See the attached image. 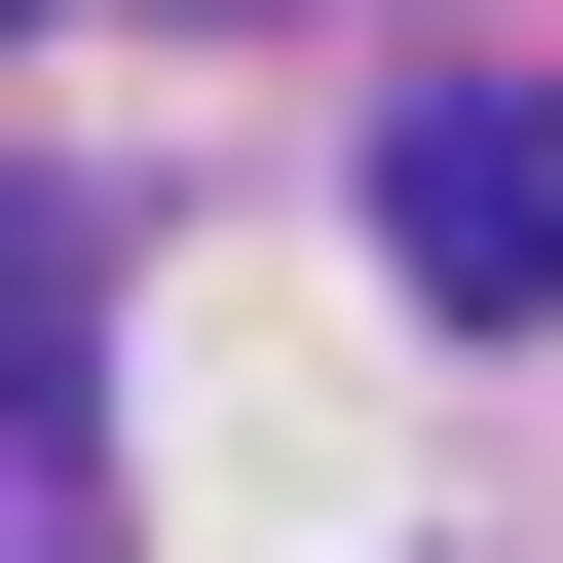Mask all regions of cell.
Returning a JSON list of instances; mask_svg holds the SVG:
<instances>
[{"label": "cell", "instance_id": "1", "mask_svg": "<svg viewBox=\"0 0 563 563\" xmlns=\"http://www.w3.org/2000/svg\"><path fill=\"white\" fill-rule=\"evenodd\" d=\"M376 263H413L451 339L563 301V113H526V76H413V113H376Z\"/></svg>", "mask_w": 563, "mask_h": 563}, {"label": "cell", "instance_id": "2", "mask_svg": "<svg viewBox=\"0 0 563 563\" xmlns=\"http://www.w3.org/2000/svg\"><path fill=\"white\" fill-rule=\"evenodd\" d=\"M0 563H76V451H38V376H0Z\"/></svg>", "mask_w": 563, "mask_h": 563}, {"label": "cell", "instance_id": "3", "mask_svg": "<svg viewBox=\"0 0 563 563\" xmlns=\"http://www.w3.org/2000/svg\"><path fill=\"white\" fill-rule=\"evenodd\" d=\"M38 301H76V225H38V188H0V376H38Z\"/></svg>", "mask_w": 563, "mask_h": 563}, {"label": "cell", "instance_id": "4", "mask_svg": "<svg viewBox=\"0 0 563 563\" xmlns=\"http://www.w3.org/2000/svg\"><path fill=\"white\" fill-rule=\"evenodd\" d=\"M0 38H38V0H0Z\"/></svg>", "mask_w": 563, "mask_h": 563}]
</instances>
